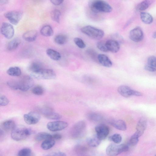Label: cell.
Returning a JSON list of instances; mask_svg holds the SVG:
<instances>
[{"mask_svg":"<svg viewBox=\"0 0 156 156\" xmlns=\"http://www.w3.org/2000/svg\"><path fill=\"white\" fill-rule=\"evenodd\" d=\"M31 130L25 126L16 125L11 132L12 138L16 141H21L25 139L31 133Z\"/></svg>","mask_w":156,"mask_h":156,"instance_id":"6da1fadb","label":"cell"},{"mask_svg":"<svg viewBox=\"0 0 156 156\" xmlns=\"http://www.w3.org/2000/svg\"><path fill=\"white\" fill-rule=\"evenodd\" d=\"M90 5L91 10L94 12H110L112 7L108 3L102 0H92Z\"/></svg>","mask_w":156,"mask_h":156,"instance_id":"7a4b0ae2","label":"cell"},{"mask_svg":"<svg viewBox=\"0 0 156 156\" xmlns=\"http://www.w3.org/2000/svg\"><path fill=\"white\" fill-rule=\"evenodd\" d=\"M81 30L84 34L95 40H100L104 35L103 30L90 25L83 27Z\"/></svg>","mask_w":156,"mask_h":156,"instance_id":"3957f363","label":"cell"},{"mask_svg":"<svg viewBox=\"0 0 156 156\" xmlns=\"http://www.w3.org/2000/svg\"><path fill=\"white\" fill-rule=\"evenodd\" d=\"M111 144L106 148V153L109 156H116L122 153L127 151L129 149V146L126 144Z\"/></svg>","mask_w":156,"mask_h":156,"instance_id":"277c9868","label":"cell"},{"mask_svg":"<svg viewBox=\"0 0 156 156\" xmlns=\"http://www.w3.org/2000/svg\"><path fill=\"white\" fill-rule=\"evenodd\" d=\"M86 128V124L84 121H80L75 124L72 127L70 134L74 138H78L84 134Z\"/></svg>","mask_w":156,"mask_h":156,"instance_id":"5b68a950","label":"cell"},{"mask_svg":"<svg viewBox=\"0 0 156 156\" xmlns=\"http://www.w3.org/2000/svg\"><path fill=\"white\" fill-rule=\"evenodd\" d=\"M18 81V90L26 91L32 87L34 81L31 77L26 75L22 77Z\"/></svg>","mask_w":156,"mask_h":156,"instance_id":"8992f818","label":"cell"},{"mask_svg":"<svg viewBox=\"0 0 156 156\" xmlns=\"http://www.w3.org/2000/svg\"><path fill=\"white\" fill-rule=\"evenodd\" d=\"M32 76L36 79L44 80L53 79L56 77V74L53 70L44 68Z\"/></svg>","mask_w":156,"mask_h":156,"instance_id":"52a82bcc","label":"cell"},{"mask_svg":"<svg viewBox=\"0 0 156 156\" xmlns=\"http://www.w3.org/2000/svg\"><path fill=\"white\" fill-rule=\"evenodd\" d=\"M23 13L19 11L13 10L6 12L4 14L5 17L12 24L17 25L21 19Z\"/></svg>","mask_w":156,"mask_h":156,"instance_id":"ba28073f","label":"cell"},{"mask_svg":"<svg viewBox=\"0 0 156 156\" xmlns=\"http://www.w3.org/2000/svg\"><path fill=\"white\" fill-rule=\"evenodd\" d=\"M68 125V123L66 122L58 121L48 122L47 127L49 130L54 132L62 130L66 128Z\"/></svg>","mask_w":156,"mask_h":156,"instance_id":"9c48e42d","label":"cell"},{"mask_svg":"<svg viewBox=\"0 0 156 156\" xmlns=\"http://www.w3.org/2000/svg\"><path fill=\"white\" fill-rule=\"evenodd\" d=\"M24 121L29 125L35 124L38 122L41 119L39 114L35 112H31L24 114Z\"/></svg>","mask_w":156,"mask_h":156,"instance_id":"30bf717a","label":"cell"},{"mask_svg":"<svg viewBox=\"0 0 156 156\" xmlns=\"http://www.w3.org/2000/svg\"><path fill=\"white\" fill-rule=\"evenodd\" d=\"M1 34L8 39L11 38L14 36V30L13 26L6 22L2 23L1 28Z\"/></svg>","mask_w":156,"mask_h":156,"instance_id":"8fae6325","label":"cell"},{"mask_svg":"<svg viewBox=\"0 0 156 156\" xmlns=\"http://www.w3.org/2000/svg\"><path fill=\"white\" fill-rule=\"evenodd\" d=\"M96 136L101 140L105 139L109 133V129L106 125L104 124H100L95 127Z\"/></svg>","mask_w":156,"mask_h":156,"instance_id":"7c38bea8","label":"cell"},{"mask_svg":"<svg viewBox=\"0 0 156 156\" xmlns=\"http://www.w3.org/2000/svg\"><path fill=\"white\" fill-rule=\"evenodd\" d=\"M130 39L135 42H139L142 41L144 37V34L142 29L139 27H136L129 32Z\"/></svg>","mask_w":156,"mask_h":156,"instance_id":"4fadbf2b","label":"cell"},{"mask_svg":"<svg viewBox=\"0 0 156 156\" xmlns=\"http://www.w3.org/2000/svg\"><path fill=\"white\" fill-rule=\"evenodd\" d=\"M41 112L44 117L48 119L58 120L62 117L60 114L54 112L51 108L49 107H46L42 108Z\"/></svg>","mask_w":156,"mask_h":156,"instance_id":"5bb4252c","label":"cell"},{"mask_svg":"<svg viewBox=\"0 0 156 156\" xmlns=\"http://www.w3.org/2000/svg\"><path fill=\"white\" fill-rule=\"evenodd\" d=\"M117 91L121 95L126 98L134 96L135 90L126 85H121L119 86L118 88Z\"/></svg>","mask_w":156,"mask_h":156,"instance_id":"9a60e30c","label":"cell"},{"mask_svg":"<svg viewBox=\"0 0 156 156\" xmlns=\"http://www.w3.org/2000/svg\"><path fill=\"white\" fill-rule=\"evenodd\" d=\"M147 121L146 118L142 117L139 120L136 126L135 133L140 137L142 135L147 127Z\"/></svg>","mask_w":156,"mask_h":156,"instance_id":"2e32d148","label":"cell"},{"mask_svg":"<svg viewBox=\"0 0 156 156\" xmlns=\"http://www.w3.org/2000/svg\"><path fill=\"white\" fill-rule=\"evenodd\" d=\"M106 44L108 51L112 53H116L119 50V43L115 40H108L106 41Z\"/></svg>","mask_w":156,"mask_h":156,"instance_id":"e0dca14e","label":"cell"},{"mask_svg":"<svg viewBox=\"0 0 156 156\" xmlns=\"http://www.w3.org/2000/svg\"><path fill=\"white\" fill-rule=\"evenodd\" d=\"M98 62L105 67H110L112 66V63L111 61L106 55L105 54H98Z\"/></svg>","mask_w":156,"mask_h":156,"instance_id":"ac0fdd59","label":"cell"},{"mask_svg":"<svg viewBox=\"0 0 156 156\" xmlns=\"http://www.w3.org/2000/svg\"><path fill=\"white\" fill-rule=\"evenodd\" d=\"M37 35V32L35 30H31L26 32L23 35V38L26 41L31 42L36 39Z\"/></svg>","mask_w":156,"mask_h":156,"instance_id":"d6986e66","label":"cell"},{"mask_svg":"<svg viewBox=\"0 0 156 156\" xmlns=\"http://www.w3.org/2000/svg\"><path fill=\"white\" fill-rule=\"evenodd\" d=\"M43 68L42 64L40 62H35L30 64L28 69L32 75L38 72Z\"/></svg>","mask_w":156,"mask_h":156,"instance_id":"ffe728a7","label":"cell"},{"mask_svg":"<svg viewBox=\"0 0 156 156\" xmlns=\"http://www.w3.org/2000/svg\"><path fill=\"white\" fill-rule=\"evenodd\" d=\"M110 124L113 127L118 130L125 131L126 129V123L123 120H113L110 122Z\"/></svg>","mask_w":156,"mask_h":156,"instance_id":"44dd1931","label":"cell"},{"mask_svg":"<svg viewBox=\"0 0 156 156\" xmlns=\"http://www.w3.org/2000/svg\"><path fill=\"white\" fill-rule=\"evenodd\" d=\"M154 0H144L137 5L136 9L138 11H143L147 9L154 2Z\"/></svg>","mask_w":156,"mask_h":156,"instance_id":"7402d4cb","label":"cell"},{"mask_svg":"<svg viewBox=\"0 0 156 156\" xmlns=\"http://www.w3.org/2000/svg\"><path fill=\"white\" fill-rule=\"evenodd\" d=\"M47 55L52 59L55 61L60 60L61 57L60 53L57 51L51 48L47 49L46 51Z\"/></svg>","mask_w":156,"mask_h":156,"instance_id":"603a6c76","label":"cell"},{"mask_svg":"<svg viewBox=\"0 0 156 156\" xmlns=\"http://www.w3.org/2000/svg\"><path fill=\"white\" fill-rule=\"evenodd\" d=\"M140 16L141 21L146 24H150L153 21V17L149 13L141 12L140 13Z\"/></svg>","mask_w":156,"mask_h":156,"instance_id":"cb8c5ba5","label":"cell"},{"mask_svg":"<svg viewBox=\"0 0 156 156\" xmlns=\"http://www.w3.org/2000/svg\"><path fill=\"white\" fill-rule=\"evenodd\" d=\"M16 126L14 122L11 120H6L2 124V129L6 131H12Z\"/></svg>","mask_w":156,"mask_h":156,"instance_id":"d4e9b609","label":"cell"},{"mask_svg":"<svg viewBox=\"0 0 156 156\" xmlns=\"http://www.w3.org/2000/svg\"><path fill=\"white\" fill-rule=\"evenodd\" d=\"M21 42V40L18 38H15L13 39L8 44V49L10 51L15 50L19 46Z\"/></svg>","mask_w":156,"mask_h":156,"instance_id":"484cf974","label":"cell"},{"mask_svg":"<svg viewBox=\"0 0 156 156\" xmlns=\"http://www.w3.org/2000/svg\"><path fill=\"white\" fill-rule=\"evenodd\" d=\"M101 140L96 135L95 136L89 137L87 138L86 141L90 146L92 147H98L100 144Z\"/></svg>","mask_w":156,"mask_h":156,"instance_id":"4316f807","label":"cell"},{"mask_svg":"<svg viewBox=\"0 0 156 156\" xmlns=\"http://www.w3.org/2000/svg\"><path fill=\"white\" fill-rule=\"evenodd\" d=\"M40 33L44 36L50 37L53 35V31L50 26L46 25L41 28L40 30Z\"/></svg>","mask_w":156,"mask_h":156,"instance_id":"83f0119b","label":"cell"},{"mask_svg":"<svg viewBox=\"0 0 156 156\" xmlns=\"http://www.w3.org/2000/svg\"><path fill=\"white\" fill-rule=\"evenodd\" d=\"M55 144V140L52 139L45 140L42 143L41 147L44 150H48L53 147Z\"/></svg>","mask_w":156,"mask_h":156,"instance_id":"f1b7e54d","label":"cell"},{"mask_svg":"<svg viewBox=\"0 0 156 156\" xmlns=\"http://www.w3.org/2000/svg\"><path fill=\"white\" fill-rule=\"evenodd\" d=\"M54 40L57 44L59 45H63L67 42L68 38L66 35L60 34L55 37Z\"/></svg>","mask_w":156,"mask_h":156,"instance_id":"f546056e","label":"cell"},{"mask_svg":"<svg viewBox=\"0 0 156 156\" xmlns=\"http://www.w3.org/2000/svg\"><path fill=\"white\" fill-rule=\"evenodd\" d=\"M7 73L10 76H18L21 75V71L20 69L18 67L13 66L8 69Z\"/></svg>","mask_w":156,"mask_h":156,"instance_id":"4dcf8cb0","label":"cell"},{"mask_svg":"<svg viewBox=\"0 0 156 156\" xmlns=\"http://www.w3.org/2000/svg\"><path fill=\"white\" fill-rule=\"evenodd\" d=\"M49 139H51V135L44 132H41L38 133L35 137V139L37 141H40Z\"/></svg>","mask_w":156,"mask_h":156,"instance_id":"1f68e13d","label":"cell"},{"mask_svg":"<svg viewBox=\"0 0 156 156\" xmlns=\"http://www.w3.org/2000/svg\"><path fill=\"white\" fill-rule=\"evenodd\" d=\"M87 118L90 120L94 122H99L103 119V117L100 114L95 113H89L87 115Z\"/></svg>","mask_w":156,"mask_h":156,"instance_id":"d6a6232c","label":"cell"},{"mask_svg":"<svg viewBox=\"0 0 156 156\" xmlns=\"http://www.w3.org/2000/svg\"><path fill=\"white\" fill-rule=\"evenodd\" d=\"M61 15L60 11L57 9L53 10L51 13V16L52 20L58 23H59L60 22Z\"/></svg>","mask_w":156,"mask_h":156,"instance_id":"836d02e7","label":"cell"},{"mask_svg":"<svg viewBox=\"0 0 156 156\" xmlns=\"http://www.w3.org/2000/svg\"><path fill=\"white\" fill-rule=\"evenodd\" d=\"M74 150L77 154H82L87 152V148L84 146L78 144L75 146Z\"/></svg>","mask_w":156,"mask_h":156,"instance_id":"e575fe53","label":"cell"},{"mask_svg":"<svg viewBox=\"0 0 156 156\" xmlns=\"http://www.w3.org/2000/svg\"><path fill=\"white\" fill-rule=\"evenodd\" d=\"M108 140L112 141L116 144H119L121 141L122 137L121 135L118 133H115L109 137Z\"/></svg>","mask_w":156,"mask_h":156,"instance_id":"d590c367","label":"cell"},{"mask_svg":"<svg viewBox=\"0 0 156 156\" xmlns=\"http://www.w3.org/2000/svg\"><path fill=\"white\" fill-rule=\"evenodd\" d=\"M31 150L28 148H25L19 151L18 155L19 156H29L32 155Z\"/></svg>","mask_w":156,"mask_h":156,"instance_id":"8d00e7d4","label":"cell"},{"mask_svg":"<svg viewBox=\"0 0 156 156\" xmlns=\"http://www.w3.org/2000/svg\"><path fill=\"white\" fill-rule=\"evenodd\" d=\"M87 54L90 58L95 61L98 62V55L94 50L92 49H88L86 51Z\"/></svg>","mask_w":156,"mask_h":156,"instance_id":"74e56055","label":"cell"},{"mask_svg":"<svg viewBox=\"0 0 156 156\" xmlns=\"http://www.w3.org/2000/svg\"><path fill=\"white\" fill-rule=\"evenodd\" d=\"M32 91L34 94L40 95L43 94L44 90L41 86L38 85L34 87L32 89Z\"/></svg>","mask_w":156,"mask_h":156,"instance_id":"f35d334b","label":"cell"},{"mask_svg":"<svg viewBox=\"0 0 156 156\" xmlns=\"http://www.w3.org/2000/svg\"><path fill=\"white\" fill-rule=\"evenodd\" d=\"M97 46L99 49L103 52H107L108 51L106 45V42L99 41L97 44Z\"/></svg>","mask_w":156,"mask_h":156,"instance_id":"ab89813d","label":"cell"},{"mask_svg":"<svg viewBox=\"0 0 156 156\" xmlns=\"http://www.w3.org/2000/svg\"><path fill=\"white\" fill-rule=\"evenodd\" d=\"M74 42L75 44L80 48H84L86 45L83 41L79 37H75L74 39Z\"/></svg>","mask_w":156,"mask_h":156,"instance_id":"60d3db41","label":"cell"},{"mask_svg":"<svg viewBox=\"0 0 156 156\" xmlns=\"http://www.w3.org/2000/svg\"><path fill=\"white\" fill-rule=\"evenodd\" d=\"M140 136L135 133L131 136L129 140V144L132 146L136 145L139 141Z\"/></svg>","mask_w":156,"mask_h":156,"instance_id":"b9f144b4","label":"cell"},{"mask_svg":"<svg viewBox=\"0 0 156 156\" xmlns=\"http://www.w3.org/2000/svg\"><path fill=\"white\" fill-rule=\"evenodd\" d=\"M8 86L13 90H18V81L16 80H10L7 83Z\"/></svg>","mask_w":156,"mask_h":156,"instance_id":"7bdbcfd3","label":"cell"},{"mask_svg":"<svg viewBox=\"0 0 156 156\" xmlns=\"http://www.w3.org/2000/svg\"><path fill=\"white\" fill-rule=\"evenodd\" d=\"M147 64L156 68V57L153 55L148 57Z\"/></svg>","mask_w":156,"mask_h":156,"instance_id":"ee69618b","label":"cell"},{"mask_svg":"<svg viewBox=\"0 0 156 156\" xmlns=\"http://www.w3.org/2000/svg\"><path fill=\"white\" fill-rule=\"evenodd\" d=\"M9 102L8 98L5 95H2L0 97V105L1 106H5L8 105Z\"/></svg>","mask_w":156,"mask_h":156,"instance_id":"f6af8a7d","label":"cell"},{"mask_svg":"<svg viewBox=\"0 0 156 156\" xmlns=\"http://www.w3.org/2000/svg\"><path fill=\"white\" fill-rule=\"evenodd\" d=\"M46 156H66V154L65 153L61 152V151H58V152H52L48 154H47L45 155Z\"/></svg>","mask_w":156,"mask_h":156,"instance_id":"bcb514c9","label":"cell"},{"mask_svg":"<svg viewBox=\"0 0 156 156\" xmlns=\"http://www.w3.org/2000/svg\"><path fill=\"white\" fill-rule=\"evenodd\" d=\"M144 69L148 71L154 72L156 71V68L147 64L144 66Z\"/></svg>","mask_w":156,"mask_h":156,"instance_id":"7dc6e473","label":"cell"},{"mask_svg":"<svg viewBox=\"0 0 156 156\" xmlns=\"http://www.w3.org/2000/svg\"><path fill=\"white\" fill-rule=\"evenodd\" d=\"M62 138V135L59 133H55L51 135V139L55 140H60Z\"/></svg>","mask_w":156,"mask_h":156,"instance_id":"c3c4849f","label":"cell"},{"mask_svg":"<svg viewBox=\"0 0 156 156\" xmlns=\"http://www.w3.org/2000/svg\"><path fill=\"white\" fill-rule=\"evenodd\" d=\"M51 2L55 5H58L63 2L64 0H50Z\"/></svg>","mask_w":156,"mask_h":156,"instance_id":"681fc988","label":"cell"},{"mask_svg":"<svg viewBox=\"0 0 156 156\" xmlns=\"http://www.w3.org/2000/svg\"><path fill=\"white\" fill-rule=\"evenodd\" d=\"M9 0H0V4L1 5H4L6 4L9 1Z\"/></svg>","mask_w":156,"mask_h":156,"instance_id":"f907efd6","label":"cell"},{"mask_svg":"<svg viewBox=\"0 0 156 156\" xmlns=\"http://www.w3.org/2000/svg\"></svg>","mask_w":156,"mask_h":156,"instance_id":"816d5d0a","label":"cell"},{"mask_svg":"<svg viewBox=\"0 0 156 156\" xmlns=\"http://www.w3.org/2000/svg\"></svg>","mask_w":156,"mask_h":156,"instance_id":"f5cc1de1","label":"cell"}]
</instances>
